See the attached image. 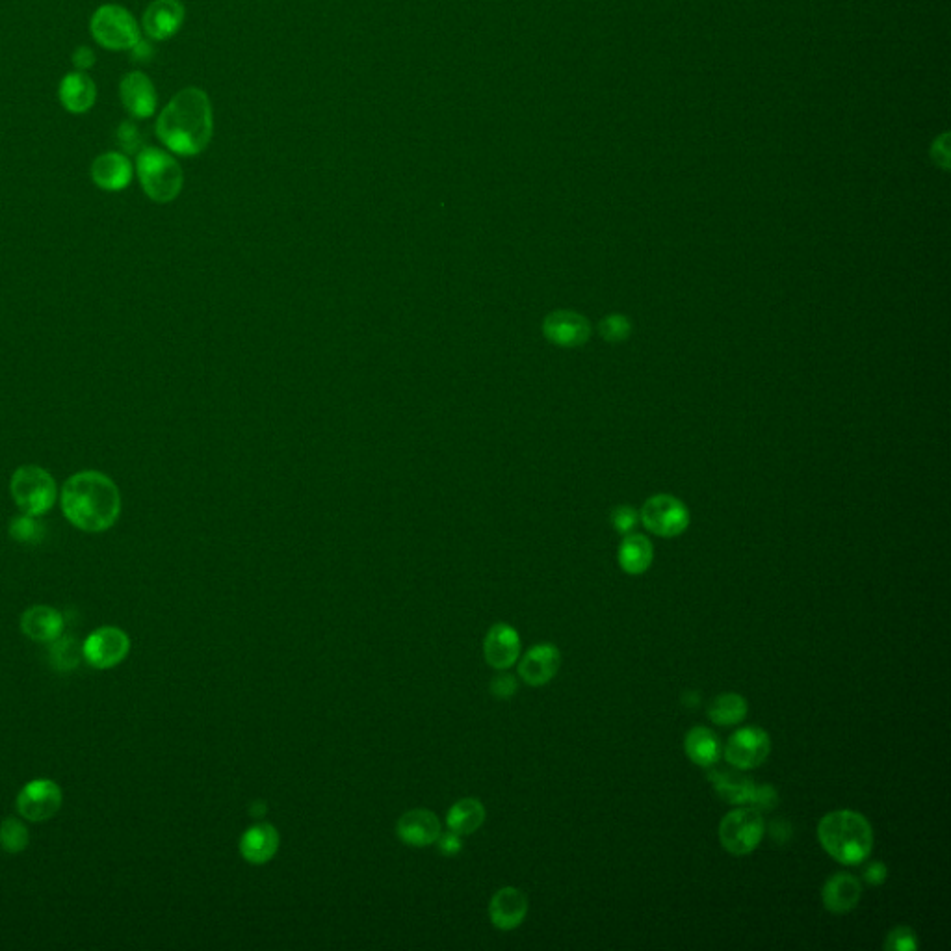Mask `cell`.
Returning a JSON list of instances; mask_svg holds the SVG:
<instances>
[{
    "mask_svg": "<svg viewBox=\"0 0 951 951\" xmlns=\"http://www.w3.org/2000/svg\"><path fill=\"white\" fill-rule=\"evenodd\" d=\"M771 753L769 734L760 727L736 730L725 745V758L732 768L749 771L762 766Z\"/></svg>",
    "mask_w": 951,
    "mask_h": 951,
    "instance_id": "cell-11",
    "label": "cell"
},
{
    "mask_svg": "<svg viewBox=\"0 0 951 951\" xmlns=\"http://www.w3.org/2000/svg\"><path fill=\"white\" fill-rule=\"evenodd\" d=\"M600 337L608 342H623L632 333V324L626 316L610 314L599 324Z\"/></svg>",
    "mask_w": 951,
    "mask_h": 951,
    "instance_id": "cell-33",
    "label": "cell"
},
{
    "mask_svg": "<svg viewBox=\"0 0 951 951\" xmlns=\"http://www.w3.org/2000/svg\"><path fill=\"white\" fill-rule=\"evenodd\" d=\"M131 651V639L116 626H103L92 632L82 643L84 660L93 669H112L121 664Z\"/></svg>",
    "mask_w": 951,
    "mask_h": 951,
    "instance_id": "cell-10",
    "label": "cell"
},
{
    "mask_svg": "<svg viewBox=\"0 0 951 951\" xmlns=\"http://www.w3.org/2000/svg\"><path fill=\"white\" fill-rule=\"evenodd\" d=\"M654 560V548L645 535L628 534L619 547V565L628 574L649 571Z\"/></svg>",
    "mask_w": 951,
    "mask_h": 951,
    "instance_id": "cell-25",
    "label": "cell"
},
{
    "mask_svg": "<svg viewBox=\"0 0 951 951\" xmlns=\"http://www.w3.org/2000/svg\"><path fill=\"white\" fill-rule=\"evenodd\" d=\"M60 504L67 521L88 534L110 530L121 515L118 485L99 470L73 474L62 487Z\"/></svg>",
    "mask_w": 951,
    "mask_h": 951,
    "instance_id": "cell-2",
    "label": "cell"
},
{
    "mask_svg": "<svg viewBox=\"0 0 951 951\" xmlns=\"http://www.w3.org/2000/svg\"><path fill=\"white\" fill-rule=\"evenodd\" d=\"M543 335L560 348H580L591 337V324L574 311H554L543 320Z\"/></svg>",
    "mask_w": 951,
    "mask_h": 951,
    "instance_id": "cell-14",
    "label": "cell"
},
{
    "mask_svg": "<svg viewBox=\"0 0 951 951\" xmlns=\"http://www.w3.org/2000/svg\"><path fill=\"white\" fill-rule=\"evenodd\" d=\"M64 615L51 606H32L21 617V630L36 643H53L64 634Z\"/></svg>",
    "mask_w": 951,
    "mask_h": 951,
    "instance_id": "cell-23",
    "label": "cell"
},
{
    "mask_svg": "<svg viewBox=\"0 0 951 951\" xmlns=\"http://www.w3.org/2000/svg\"><path fill=\"white\" fill-rule=\"evenodd\" d=\"M483 656L498 671L509 669L521 656L519 632L508 623H496L483 639Z\"/></svg>",
    "mask_w": 951,
    "mask_h": 951,
    "instance_id": "cell-16",
    "label": "cell"
},
{
    "mask_svg": "<svg viewBox=\"0 0 951 951\" xmlns=\"http://www.w3.org/2000/svg\"><path fill=\"white\" fill-rule=\"evenodd\" d=\"M279 849V833L270 823L249 827L240 838V853L249 864H266Z\"/></svg>",
    "mask_w": 951,
    "mask_h": 951,
    "instance_id": "cell-24",
    "label": "cell"
},
{
    "mask_svg": "<svg viewBox=\"0 0 951 951\" xmlns=\"http://www.w3.org/2000/svg\"><path fill=\"white\" fill-rule=\"evenodd\" d=\"M10 493L23 513L40 517L53 508L58 498V487L51 472L38 465H23L12 476Z\"/></svg>",
    "mask_w": 951,
    "mask_h": 951,
    "instance_id": "cell-5",
    "label": "cell"
},
{
    "mask_svg": "<svg viewBox=\"0 0 951 951\" xmlns=\"http://www.w3.org/2000/svg\"><path fill=\"white\" fill-rule=\"evenodd\" d=\"M821 847L836 862L857 866L868 860L873 851V829L866 816L855 810H834L818 823Z\"/></svg>",
    "mask_w": 951,
    "mask_h": 951,
    "instance_id": "cell-3",
    "label": "cell"
},
{
    "mask_svg": "<svg viewBox=\"0 0 951 951\" xmlns=\"http://www.w3.org/2000/svg\"><path fill=\"white\" fill-rule=\"evenodd\" d=\"M60 105L71 114H86L97 101V86L84 71H71L58 86Z\"/></svg>",
    "mask_w": 951,
    "mask_h": 951,
    "instance_id": "cell-21",
    "label": "cell"
},
{
    "mask_svg": "<svg viewBox=\"0 0 951 951\" xmlns=\"http://www.w3.org/2000/svg\"><path fill=\"white\" fill-rule=\"evenodd\" d=\"M136 175L145 196L155 203H171L183 190V168L158 147H144L136 155Z\"/></svg>",
    "mask_w": 951,
    "mask_h": 951,
    "instance_id": "cell-4",
    "label": "cell"
},
{
    "mask_svg": "<svg viewBox=\"0 0 951 951\" xmlns=\"http://www.w3.org/2000/svg\"><path fill=\"white\" fill-rule=\"evenodd\" d=\"M517 678L511 675H500L491 682V693L496 699H509L517 691Z\"/></svg>",
    "mask_w": 951,
    "mask_h": 951,
    "instance_id": "cell-36",
    "label": "cell"
},
{
    "mask_svg": "<svg viewBox=\"0 0 951 951\" xmlns=\"http://www.w3.org/2000/svg\"><path fill=\"white\" fill-rule=\"evenodd\" d=\"M886 951H914L918 950V940L911 927L899 925L888 933L885 940Z\"/></svg>",
    "mask_w": 951,
    "mask_h": 951,
    "instance_id": "cell-34",
    "label": "cell"
},
{
    "mask_svg": "<svg viewBox=\"0 0 951 951\" xmlns=\"http://www.w3.org/2000/svg\"><path fill=\"white\" fill-rule=\"evenodd\" d=\"M28 842H30V834L23 821L17 818H6L0 823V847L6 853L17 855L27 849Z\"/></svg>",
    "mask_w": 951,
    "mask_h": 951,
    "instance_id": "cell-30",
    "label": "cell"
},
{
    "mask_svg": "<svg viewBox=\"0 0 951 951\" xmlns=\"http://www.w3.org/2000/svg\"><path fill=\"white\" fill-rule=\"evenodd\" d=\"M610 519H612L613 528L619 534L628 535L638 526L639 513L630 506H619L613 509Z\"/></svg>",
    "mask_w": 951,
    "mask_h": 951,
    "instance_id": "cell-35",
    "label": "cell"
},
{
    "mask_svg": "<svg viewBox=\"0 0 951 951\" xmlns=\"http://www.w3.org/2000/svg\"><path fill=\"white\" fill-rule=\"evenodd\" d=\"M90 173H92L93 183L97 184L101 190L121 192L131 184L134 168H132L131 158L125 153L110 151L93 160Z\"/></svg>",
    "mask_w": 951,
    "mask_h": 951,
    "instance_id": "cell-18",
    "label": "cell"
},
{
    "mask_svg": "<svg viewBox=\"0 0 951 951\" xmlns=\"http://www.w3.org/2000/svg\"><path fill=\"white\" fill-rule=\"evenodd\" d=\"M483 821H485V807L482 801L474 797L459 799L456 805L448 810V816H446L448 829L461 836L476 833L482 827Z\"/></svg>",
    "mask_w": 951,
    "mask_h": 951,
    "instance_id": "cell-27",
    "label": "cell"
},
{
    "mask_svg": "<svg viewBox=\"0 0 951 951\" xmlns=\"http://www.w3.org/2000/svg\"><path fill=\"white\" fill-rule=\"evenodd\" d=\"M84 658L82 645L73 636H60L51 643V664L60 673H69L77 669L80 660Z\"/></svg>",
    "mask_w": 951,
    "mask_h": 951,
    "instance_id": "cell-29",
    "label": "cell"
},
{
    "mask_svg": "<svg viewBox=\"0 0 951 951\" xmlns=\"http://www.w3.org/2000/svg\"><path fill=\"white\" fill-rule=\"evenodd\" d=\"M437 844H439V851L443 855H457L463 847V842H461V834L454 833V831H448V833H441V836L437 838Z\"/></svg>",
    "mask_w": 951,
    "mask_h": 951,
    "instance_id": "cell-37",
    "label": "cell"
},
{
    "mask_svg": "<svg viewBox=\"0 0 951 951\" xmlns=\"http://www.w3.org/2000/svg\"><path fill=\"white\" fill-rule=\"evenodd\" d=\"M95 60H97V56L93 53V49L86 47V45H80L79 49H75V53H73V66L77 71L86 73L88 69L95 66Z\"/></svg>",
    "mask_w": 951,
    "mask_h": 951,
    "instance_id": "cell-39",
    "label": "cell"
},
{
    "mask_svg": "<svg viewBox=\"0 0 951 951\" xmlns=\"http://www.w3.org/2000/svg\"><path fill=\"white\" fill-rule=\"evenodd\" d=\"M62 788L49 779L28 782L17 795V810L25 820L32 823L54 818L62 808Z\"/></svg>",
    "mask_w": 951,
    "mask_h": 951,
    "instance_id": "cell-12",
    "label": "cell"
},
{
    "mask_svg": "<svg viewBox=\"0 0 951 951\" xmlns=\"http://www.w3.org/2000/svg\"><path fill=\"white\" fill-rule=\"evenodd\" d=\"M708 781L714 784V790L721 799L729 805H747L758 810H769L777 807L779 795L768 784H756L755 781L743 777L736 771L716 769L708 773Z\"/></svg>",
    "mask_w": 951,
    "mask_h": 951,
    "instance_id": "cell-8",
    "label": "cell"
},
{
    "mask_svg": "<svg viewBox=\"0 0 951 951\" xmlns=\"http://www.w3.org/2000/svg\"><path fill=\"white\" fill-rule=\"evenodd\" d=\"M886 877H888V870H886L885 862H881V860H875L872 864H868L866 870H864V881H866L868 885H883L886 881Z\"/></svg>",
    "mask_w": 951,
    "mask_h": 951,
    "instance_id": "cell-38",
    "label": "cell"
},
{
    "mask_svg": "<svg viewBox=\"0 0 951 951\" xmlns=\"http://www.w3.org/2000/svg\"><path fill=\"white\" fill-rule=\"evenodd\" d=\"M747 716V701L738 693H721L708 708V717L721 727L738 725Z\"/></svg>",
    "mask_w": 951,
    "mask_h": 951,
    "instance_id": "cell-28",
    "label": "cell"
},
{
    "mask_svg": "<svg viewBox=\"0 0 951 951\" xmlns=\"http://www.w3.org/2000/svg\"><path fill=\"white\" fill-rule=\"evenodd\" d=\"M186 10L181 0H153L145 8L142 30L153 41L173 38L183 27Z\"/></svg>",
    "mask_w": 951,
    "mask_h": 951,
    "instance_id": "cell-15",
    "label": "cell"
},
{
    "mask_svg": "<svg viewBox=\"0 0 951 951\" xmlns=\"http://www.w3.org/2000/svg\"><path fill=\"white\" fill-rule=\"evenodd\" d=\"M396 833L407 846H431L441 836V821L428 808H415L398 820Z\"/></svg>",
    "mask_w": 951,
    "mask_h": 951,
    "instance_id": "cell-19",
    "label": "cell"
},
{
    "mask_svg": "<svg viewBox=\"0 0 951 951\" xmlns=\"http://www.w3.org/2000/svg\"><path fill=\"white\" fill-rule=\"evenodd\" d=\"M158 140L171 153L196 157L209 147L214 116L209 95L199 88H184L171 99L157 119Z\"/></svg>",
    "mask_w": 951,
    "mask_h": 951,
    "instance_id": "cell-1",
    "label": "cell"
},
{
    "mask_svg": "<svg viewBox=\"0 0 951 951\" xmlns=\"http://www.w3.org/2000/svg\"><path fill=\"white\" fill-rule=\"evenodd\" d=\"M560 665L561 654L558 647L552 643H541L522 656L519 675L528 686L539 688L558 675Z\"/></svg>",
    "mask_w": 951,
    "mask_h": 951,
    "instance_id": "cell-17",
    "label": "cell"
},
{
    "mask_svg": "<svg viewBox=\"0 0 951 951\" xmlns=\"http://www.w3.org/2000/svg\"><path fill=\"white\" fill-rule=\"evenodd\" d=\"M10 535L14 537L15 541L19 543H25V545H36L40 543L43 539V526L36 517L32 515H27L23 513L21 517H15L12 524H10Z\"/></svg>",
    "mask_w": 951,
    "mask_h": 951,
    "instance_id": "cell-31",
    "label": "cell"
},
{
    "mask_svg": "<svg viewBox=\"0 0 951 951\" xmlns=\"http://www.w3.org/2000/svg\"><path fill=\"white\" fill-rule=\"evenodd\" d=\"M862 883L851 873H836L827 879L821 890L825 909L833 914H846L859 905Z\"/></svg>",
    "mask_w": 951,
    "mask_h": 951,
    "instance_id": "cell-22",
    "label": "cell"
},
{
    "mask_svg": "<svg viewBox=\"0 0 951 951\" xmlns=\"http://www.w3.org/2000/svg\"><path fill=\"white\" fill-rule=\"evenodd\" d=\"M93 40L108 51H131L142 38V28L134 15L118 4L97 8L90 21Z\"/></svg>",
    "mask_w": 951,
    "mask_h": 951,
    "instance_id": "cell-6",
    "label": "cell"
},
{
    "mask_svg": "<svg viewBox=\"0 0 951 951\" xmlns=\"http://www.w3.org/2000/svg\"><path fill=\"white\" fill-rule=\"evenodd\" d=\"M766 825L758 808L742 807L729 812L719 825V840L730 855L743 857L753 853L762 842Z\"/></svg>",
    "mask_w": 951,
    "mask_h": 951,
    "instance_id": "cell-7",
    "label": "cell"
},
{
    "mask_svg": "<svg viewBox=\"0 0 951 951\" xmlns=\"http://www.w3.org/2000/svg\"><path fill=\"white\" fill-rule=\"evenodd\" d=\"M119 99L132 119L151 118L157 112L158 93L155 84L142 71H131L121 79Z\"/></svg>",
    "mask_w": 951,
    "mask_h": 951,
    "instance_id": "cell-13",
    "label": "cell"
},
{
    "mask_svg": "<svg viewBox=\"0 0 951 951\" xmlns=\"http://www.w3.org/2000/svg\"><path fill=\"white\" fill-rule=\"evenodd\" d=\"M686 755L701 768H712L721 755V743L716 734L706 727H693L684 742Z\"/></svg>",
    "mask_w": 951,
    "mask_h": 951,
    "instance_id": "cell-26",
    "label": "cell"
},
{
    "mask_svg": "<svg viewBox=\"0 0 951 951\" xmlns=\"http://www.w3.org/2000/svg\"><path fill=\"white\" fill-rule=\"evenodd\" d=\"M116 144L127 157L138 155L145 147L144 134L134 121L125 119L123 123H119L118 131H116Z\"/></svg>",
    "mask_w": 951,
    "mask_h": 951,
    "instance_id": "cell-32",
    "label": "cell"
},
{
    "mask_svg": "<svg viewBox=\"0 0 951 951\" xmlns=\"http://www.w3.org/2000/svg\"><path fill=\"white\" fill-rule=\"evenodd\" d=\"M129 53H131L132 62H138V64H147V62H151V60H153V56H155V47H153V43H151V41L140 38V41H138V43L132 47Z\"/></svg>",
    "mask_w": 951,
    "mask_h": 951,
    "instance_id": "cell-40",
    "label": "cell"
},
{
    "mask_svg": "<svg viewBox=\"0 0 951 951\" xmlns=\"http://www.w3.org/2000/svg\"><path fill=\"white\" fill-rule=\"evenodd\" d=\"M528 914V898L515 886H504L489 903L491 922L502 931H511L524 922Z\"/></svg>",
    "mask_w": 951,
    "mask_h": 951,
    "instance_id": "cell-20",
    "label": "cell"
},
{
    "mask_svg": "<svg viewBox=\"0 0 951 951\" xmlns=\"http://www.w3.org/2000/svg\"><path fill=\"white\" fill-rule=\"evenodd\" d=\"M639 519L651 534L677 537L686 532L690 524V511L675 496L656 495L643 504Z\"/></svg>",
    "mask_w": 951,
    "mask_h": 951,
    "instance_id": "cell-9",
    "label": "cell"
}]
</instances>
